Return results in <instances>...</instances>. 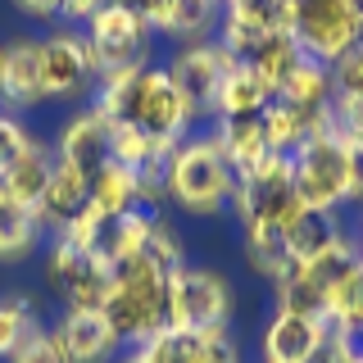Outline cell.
<instances>
[{"mask_svg":"<svg viewBox=\"0 0 363 363\" xmlns=\"http://www.w3.org/2000/svg\"><path fill=\"white\" fill-rule=\"evenodd\" d=\"M41 323V304L32 300L28 291H9V295H0V363H5L14 350L28 340Z\"/></svg>","mask_w":363,"mask_h":363,"instance_id":"27","label":"cell"},{"mask_svg":"<svg viewBox=\"0 0 363 363\" xmlns=\"http://www.w3.org/2000/svg\"><path fill=\"white\" fill-rule=\"evenodd\" d=\"M109 128L113 123L100 113L96 105L68 113V118L60 123V132H55V159H68L73 168H82V173L91 177L96 168L109 164Z\"/></svg>","mask_w":363,"mask_h":363,"instance_id":"15","label":"cell"},{"mask_svg":"<svg viewBox=\"0 0 363 363\" xmlns=\"http://www.w3.org/2000/svg\"><path fill=\"white\" fill-rule=\"evenodd\" d=\"M41 281L60 300V309H105L113 286V264L96 250H77L60 236H50L41 259Z\"/></svg>","mask_w":363,"mask_h":363,"instance_id":"5","label":"cell"},{"mask_svg":"<svg viewBox=\"0 0 363 363\" xmlns=\"http://www.w3.org/2000/svg\"><path fill=\"white\" fill-rule=\"evenodd\" d=\"M86 41H91V55H96V77L150 68V60H155V32L128 0H109L86 23Z\"/></svg>","mask_w":363,"mask_h":363,"instance_id":"7","label":"cell"},{"mask_svg":"<svg viewBox=\"0 0 363 363\" xmlns=\"http://www.w3.org/2000/svg\"><path fill=\"white\" fill-rule=\"evenodd\" d=\"M354 264H359V245H354V236L340 232L336 241L323 250V255H313L309 264H295V268H300V272H304V277H309L323 295H332L340 281L350 277V268H354Z\"/></svg>","mask_w":363,"mask_h":363,"instance_id":"29","label":"cell"},{"mask_svg":"<svg viewBox=\"0 0 363 363\" xmlns=\"http://www.w3.org/2000/svg\"><path fill=\"white\" fill-rule=\"evenodd\" d=\"M300 60H304V50L295 45V37H268V41L259 45V50L250 55L245 64L255 68V73H259V77H264V82L272 86V96H277L281 82H286L295 68H300Z\"/></svg>","mask_w":363,"mask_h":363,"instance_id":"32","label":"cell"},{"mask_svg":"<svg viewBox=\"0 0 363 363\" xmlns=\"http://www.w3.org/2000/svg\"><path fill=\"white\" fill-rule=\"evenodd\" d=\"M236 196V173L213 132H191L164 159V204L186 218H218Z\"/></svg>","mask_w":363,"mask_h":363,"instance_id":"2","label":"cell"},{"mask_svg":"<svg viewBox=\"0 0 363 363\" xmlns=\"http://www.w3.org/2000/svg\"><path fill=\"white\" fill-rule=\"evenodd\" d=\"M241 232H245V264H250L255 277L277 281V277H286V272L295 268L291 245H286V227H277V223H250V227H241Z\"/></svg>","mask_w":363,"mask_h":363,"instance_id":"21","label":"cell"},{"mask_svg":"<svg viewBox=\"0 0 363 363\" xmlns=\"http://www.w3.org/2000/svg\"><path fill=\"white\" fill-rule=\"evenodd\" d=\"M0 105L9 113H32L37 105H45L41 37L5 41V60H0Z\"/></svg>","mask_w":363,"mask_h":363,"instance_id":"13","label":"cell"},{"mask_svg":"<svg viewBox=\"0 0 363 363\" xmlns=\"http://www.w3.org/2000/svg\"><path fill=\"white\" fill-rule=\"evenodd\" d=\"M9 5L32 23H55L60 18V0H9Z\"/></svg>","mask_w":363,"mask_h":363,"instance_id":"41","label":"cell"},{"mask_svg":"<svg viewBox=\"0 0 363 363\" xmlns=\"http://www.w3.org/2000/svg\"><path fill=\"white\" fill-rule=\"evenodd\" d=\"M41 77H45V100H86L96 91V55H91L86 32L77 28H55L41 37Z\"/></svg>","mask_w":363,"mask_h":363,"instance_id":"10","label":"cell"},{"mask_svg":"<svg viewBox=\"0 0 363 363\" xmlns=\"http://www.w3.org/2000/svg\"><path fill=\"white\" fill-rule=\"evenodd\" d=\"M354 9H359V23H363V0H354Z\"/></svg>","mask_w":363,"mask_h":363,"instance_id":"45","label":"cell"},{"mask_svg":"<svg viewBox=\"0 0 363 363\" xmlns=\"http://www.w3.org/2000/svg\"><path fill=\"white\" fill-rule=\"evenodd\" d=\"M32 145V132H28V123L18 118V113H9V109H0V173H5L9 164L23 155Z\"/></svg>","mask_w":363,"mask_h":363,"instance_id":"39","label":"cell"},{"mask_svg":"<svg viewBox=\"0 0 363 363\" xmlns=\"http://www.w3.org/2000/svg\"><path fill=\"white\" fill-rule=\"evenodd\" d=\"M354 245H359V259H363V218H359V232H354Z\"/></svg>","mask_w":363,"mask_h":363,"instance_id":"43","label":"cell"},{"mask_svg":"<svg viewBox=\"0 0 363 363\" xmlns=\"http://www.w3.org/2000/svg\"><path fill=\"white\" fill-rule=\"evenodd\" d=\"M50 332L60 340L68 363H113L128 350L100 309H60V318L50 323Z\"/></svg>","mask_w":363,"mask_h":363,"instance_id":"12","label":"cell"},{"mask_svg":"<svg viewBox=\"0 0 363 363\" xmlns=\"http://www.w3.org/2000/svg\"><path fill=\"white\" fill-rule=\"evenodd\" d=\"M291 37L309 60L336 64L363 41L354 0H291Z\"/></svg>","mask_w":363,"mask_h":363,"instance_id":"8","label":"cell"},{"mask_svg":"<svg viewBox=\"0 0 363 363\" xmlns=\"http://www.w3.org/2000/svg\"><path fill=\"white\" fill-rule=\"evenodd\" d=\"M145 259H155L159 268L173 277V272L186 268V236H182V227L168 218L164 209H155V218H150V236H145V250H141Z\"/></svg>","mask_w":363,"mask_h":363,"instance_id":"33","label":"cell"},{"mask_svg":"<svg viewBox=\"0 0 363 363\" xmlns=\"http://www.w3.org/2000/svg\"><path fill=\"white\" fill-rule=\"evenodd\" d=\"M100 313L109 318L123 345H141V340L168 332V272L145 255L113 264V286Z\"/></svg>","mask_w":363,"mask_h":363,"instance_id":"3","label":"cell"},{"mask_svg":"<svg viewBox=\"0 0 363 363\" xmlns=\"http://www.w3.org/2000/svg\"><path fill=\"white\" fill-rule=\"evenodd\" d=\"M218 9H223V0H173L168 23H164L159 37H168L177 45L213 41V32H218Z\"/></svg>","mask_w":363,"mask_h":363,"instance_id":"24","label":"cell"},{"mask_svg":"<svg viewBox=\"0 0 363 363\" xmlns=\"http://www.w3.org/2000/svg\"><path fill=\"white\" fill-rule=\"evenodd\" d=\"M50 168H55V145L41 141V136H32L28 150L0 173V191H5L14 204H23V209L37 213V204L45 196V182H50Z\"/></svg>","mask_w":363,"mask_h":363,"instance_id":"18","label":"cell"},{"mask_svg":"<svg viewBox=\"0 0 363 363\" xmlns=\"http://www.w3.org/2000/svg\"><path fill=\"white\" fill-rule=\"evenodd\" d=\"M136 363H191V350H196V336L191 332H159L150 340H141V345H128Z\"/></svg>","mask_w":363,"mask_h":363,"instance_id":"35","label":"cell"},{"mask_svg":"<svg viewBox=\"0 0 363 363\" xmlns=\"http://www.w3.org/2000/svg\"><path fill=\"white\" fill-rule=\"evenodd\" d=\"M223 18H236L264 37H291V0H223Z\"/></svg>","mask_w":363,"mask_h":363,"instance_id":"31","label":"cell"},{"mask_svg":"<svg viewBox=\"0 0 363 363\" xmlns=\"http://www.w3.org/2000/svg\"><path fill=\"white\" fill-rule=\"evenodd\" d=\"M191 363H241V345L232 340V327H213V332L196 336Z\"/></svg>","mask_w":363,"mask_h":363,"instance_id":"36","label":"cell"},{"mask_svg":"<svg viewBox=\"0 0 363 363\" xmlns=\"http://www.w3.org/2000/svg\"><path fill=\"white\" fill-rule=\"evenodd\" d=\"M227 209L241 218V227L250 223H277L291 227L304 213V200L295 196V173H291V155H268L264 164L250 177L236 182V196Z\"/></svg>","mask_w":363,"mask_h":363,"instance_id":"9","label":"cell"},{"mask_svg":"<svg viewBox=\"0 0 363 363\" xmlns=\"http://www.w3.org/2000/svg\"><path fill=\"white\" fill-rule=\"evenodd\" d=\"M41 223L32 209H23L0 191V264H23V259L37 255L41 245Z\"/></svg>","mask_w":363,"mask_h":363,"instance_id":"22","label":"cell"},{"mask_svg":"<svg viewBox=\"0 0 363 363\" xmlns=\"http://www.w3.org/2000/svg\"><path fill=\"white\" fill-rule=\"evenodd\" d=\"M340 236V218L336 213H323V209H304L300 218L286 227V245H291V259L295 264H309L313 255H323Z\"/></svg>","mask_w":363,"mask_h":363,"instance_id":"28","label":"cell"},{"mask_svg":"<svg viewBox=\"0 0 363 363\" xmlns=\"http://www.w3.org/2000/svg\"><path fill=\"white\" fill-rule=\"evenodd\" d=\"M86 182H91V204H96L105 218H118V213H128V209H141V200H136V168L113 164L109 159V164L96 168Z\"/></svg>","mask_w":363,"mask_h":363,"instance_id":"23","label":"cell"},{"mask_svg":"<svg viewBox=\"0 0 363 363\" xmlns=\"http://www.w3.org/2000/svg\"><path fill=\"white\" fill-rule=\"evenodd\" d=\"M236 291L218 268H196L186 264L168 277V327L173 332H213V327H232Z\"/></svg>","mask_w":363,"mask_h":363,"instance_id":"6","label":"cell"},{"mask_svg":"<svg viewBox=\"0 0 363 363\" xmlns=\"http://www.w3.org/2000/svg\"><path fill=\"white\" fill-rule=\"evenodd\" d=\"M332 82H336V96L363 100V41L354 45V50H345V55L332 64Z\"/></svg>","mask_w":363,"mask_h":363,"instance_id":"38","label":"cell"},{"mask_svg":"<svg viewBox=\"0 0 363 363\" xmlns=\"http://www.w3.org/2000/svg\"><path fill=\"white\" fill-rule=\"evenodd\" d=\"M0 60H5V41H0Z\"/></svg>","mask_w":363,"mask_h":363,"instance_id":"46","label":"cell"},{"mask_svg":"<svg viewBox=\"0 0 363 363\" xmlns=\"http://www.w3.org/2000/svg\"><path fill=\"white\" fill-rule=\"evenodd\" d=\"M168 155H173V145L145 136L141 128H132V123H113L109 128V159L113 164H128V168L141 173V168H164Z\"/></svg>","mask_w":363,"mask_h":363,"instance_id":"25","label":"cell"},{"mask_svg":"<svg viewBox=\"0 0 363 363\" xmlns=\"http://www.w3.org/2000/svg\"><path fill=\"white\" fill-rule=\"evenodd\" d=\"M91 105L105 113L109 123H132L155 141H186L196 132V109L186 105V96L173 86V77L164 68H132V73H109L96 77L91 91Z\"/></svg>","mask_w":363,"mask_h":363,"instance_id":"1","label":"cell"},{"mask_svg":"<svg viewBox=\"0 0 363 363\" xmlns=\"http://www.w3.org/2000/svg\"><path fill=\"white\" fill-rule=\"evenodd\" d=\"M272 304L286 313H309V318H327V295L304 277L300 268H291L286 277L272 281Z\"/></svg>","mask_w":363,"mask_h":363,"instance_id":"34","label":"cell"},{"mask_svg":"<svg viewBox=\"0 0 363 363\" xmlns=\"http://www.w3.org/2000/svg\"><path fill=\"white\" fill-rule=\"evenodd\" d=\"M150 218H155V209H128V213H118V218H109L105 232H100L96 255H105L109 264H123V259L141 255L145 236H150Z\"/></svg>","mask_w":363,"mask_h":363,"instance_id":"26","label":"cell"},{"mask_svg":"<svg viewBox=\"0 0 363 363\" xmlns=\"http://www.w3.org/2000/svg\"><path fill=\"white\" fill-rule=\"evenodd\" d=\"M5 363H68V359H64V350H60V340H55L50 327H37Z\"/></svg>","mask_w":363,"mask_h":363,"instance_id":"37","label":"cell"},{"mask_svg":"<svg viewBox=\"0 0 363 363\" xmlns=\"http://www.w3.org/2000/svg\"><path fill=\"white\" fill-rule=\"evenodd\" d=\"M213 141H218V150L227 155L236 182L250 177L272 155L268 150V136H264V118H259V113H245V118H218V123H213Z\"/></svg>","mask_w":363,"mask_h":363,"instance_id":"19","label":"cell"},{"mask_svg":"<svg viewBox=\"0 0 363 363\" xmlns=\"http://www.w3.org/2000/svg\"><path fill=\"white\" fill-rule=\"evenodd\" d=\"M291 173H295V196L304 200V209L336 213L340 204H350V145L332 128L313 132L291 155Z\"/></svg>","mask_w":363,"mask_h":363,"instance_id":"4","label":"cell"},{"mask_svg":"<svg viewBox=\"0 0 363 363\" xmlns=\"http://www.w3.org/2000/svg\"><path fill=\"white\" fill-rule=\"evenodd\" d=\"M86 200H91L86 173H82V168H73L68 159H55L50 182H45V196H41V204H37L41 232H45V236H60L64 227H68V218L86 209Z\"/></svg>","mask_w":363,"mask_h":363,"instance_id":"17","label":"cell"},{"mask_svg":"<svg viewBox=\"0 0 363 363\" xmlns=\"http://www.w3.org/2000/svg\"><path fill=\"white\" fill-rule=\"evenodd\" d=\"M236 60L223 50L218 41H191V45H177L168 55L164 73L173 77V86L186 96V105L196 109V118H213V100H218V86L227 77V68Z\"/></svg>","mask_w":363,"mask_h":363,"instance_id":"11","label":"cell"},{"mask_svg":"<svg viewBox=\"0 0 363 363\" xmlns=\"http://www.w3.org/2000/svg\"><path fill=\"white\" fill-rule=\"evenodd\" d=\"M350 145V200L363 204V141H345Z\"/></svg>","mask_w":363,"mask_h":363,"instance_id":"42","label":"cell"},{"mask_svg":"<svg viewBox=\"0 0 363 363\" xmlns=\"http://www.w3.org/2000/svg\"><path fill=\"white\" fill-rule=\"evenodd\" d=\"M272 86L255 73L245 60H236L227 68L223 86H218V100H213V118H245V113H264L272 105Z\"/></svg>","mask_w":363,"mask_h":363,"instance_id":"20","label":"cell"},{"mask_svg":"<svg viewBox=\"0 0 363 363\" xmlns=\"http://www.w3.org/2000/svg\"><path fill=\"white\" fill-rule=\"evenodd\" d=\"M323 340H327V318L272 309L264 336H259V359L264 363H313Z\"/></svg>","mask_w":363,"mask_h":363,"instance_id":"14","label":"cell"},{"mask_svg":"<svg viewBox=\"0 0 363 363\" xmlns=\"http://www.w3.org/2000/svg\"><path fill=\"white\" fill-rule=\"evenodd\" d=\"M259 118H264V136H268V150L272 155H295L313 132H323V128H313L304 113H295L291 105H281V100H272Z\"/></svg>","mask_w":363,"mask_h":363,"instance_id":"30","label":"cell"},{"mask_svg":"<svg viewBox=\"0 0 363 363\" xmlns=\"http://www.w3.org/2000/svg\"><path fill=\"white\" fill-rule=\"evenodd\" d=\"M281 105H291L295 113L313 123V128H332V100H336V82H332V64H318L304 55L300 68L281 82L277 91Z\"/></svg>","mask_w":363,"mask_h":363,"instance_id":"16","label":"cell"},{"mask_svg":"<svg viewBox=\"0 0 363 363\" xmlns=\"http://www.w3.org/2000/svg\"><path fill=\"white\" fill-rule=\"evenodd\" d=\"M113 363H136V354H132V350H123V354L113 359Z\"/></svg>","mask_w":363,"mask_h":363,"instance_id":"44","label":"cell"},{"mask_svg":"<svg viewBox=\"0 0 363 363\" xmlns=\"http://www.w3.org/2000/svg\"><path fill=\"white\" fill-rule=\"evenodd\" d=\"M105 5H109V0H60V18L68 23V28H77V23L86 28V23L96 18Z\"/></svg>","mask_w":363,"mask_h":363,"instance_id":"40","label":"cell"}]
</instances>
